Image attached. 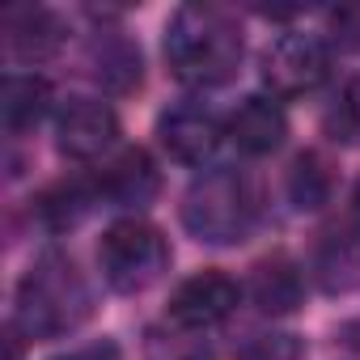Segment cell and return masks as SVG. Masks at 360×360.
<instances>
[{"instance_id": "2", "label": "cell", "mask_w": 360, "mask_h": 360, "mask_svg": "<svg viewBox=\"0 0 360 360\" xmlns=\"http://www.w3.org/2000/svg\"><path fill=\"white\" fill-rule=\"evenodd\" d=\"M94 314L85 276L64 255H43L18 284V330L30 339L72 335Z\"/></svg>"}, {"instance_id": "10", "label": "cell", "mask_w": 360, "mask_h": 360, "mask_svg": "<svg viewBox=\"0 0 360 360\" xmlns=\"http://www.w3.org/2000/svg\"><path fill=\"white\" fill-rule=\"evenodd\" d=\"M246 292H250V301H255L263 314L280 318V314H292V309L301 305L305 280H301V267H297L288 255H271V259H259V263L250 267Z\"/></svg>"}, {"instance_id": "1", "label": "cell", "mask_w": 360, "mask_h": 360, "mask_svg": "<svg viewBox=\"0 0 360 360\" xmlns=\"http://www.w3.org/2000/svg\"><path fill=\"white\" fill-rule=\"evenodd\" d=\"M246 56L242 26L217 5H183L165 26L169 72L191 89H217L238 77Z\"/></svg>"}, {"instance_id": "13", "label": "cell", "mask_w": 360, "mask_h": 360, "mask_svg": "<svg viewBox=\"0 0 360 360\" xmlns=\"http://www.w3.org/2000/svg\"><path fill=\"white\" fill-rule=\"evenodd\" d=\"M51 106V89L43 77H9L5 81V94H0V119H5V131L9 136H22L30 131Z\"/></svg>"}, {"instance_id": "7", "label": "cell", "mask_w": 360, "mask_h": 360, "mask_svg": "<svg viewBox=\"0 0 360 360\" xmlns=\"http://www.w3.org/2000/svg\"><path fill=\"white\" fill-rule=\"evenodd\" d=\"M56 136H60V153H68L72 161H94L115 144L119 119L98 98H72L56 119Z\"/></svg>"}, {"instance_id": "3", "label": "cell", "mask_w": 360, "mask_h": 360, "mask_svg": "<svg viewBox=\"0 0 360 360\" xmlns=\"http://www.w3.org/2000/svg\"><path fill=\"white\" fill-rule=\"evenodd\" d=\"M255 217H259L255 187L238 169H208L183 195V225L208 246L242 242L250 233Z\"/></svg>"}, {"instance_id": "17", "label": "cell", "mask_w": 360, "mask_h": 360, "mask_svg": "<svg viewBox=\"0 0 360 360\" xmlns=\"http://www.w3.org/2000/svg\"><path fill=\"white\" fill-rule=\"evenodd\" d=\"M174 326H178V322H174ZM144 360H212V347H208L191 326L148 330V339H144Z\"/></svg>"}, {"instance_id": "14", "label": "cell", "mask_w": 360, "mask_h": 360, "mask_svg": "<svg viewBox=\"0 0 360 360\" xmlns=\"http://www.w3.org/2000/svg\"><path fill=\"white\" fill-rule=\"evenodd\" d=\"M94 77L110 94H127L140 85V51L123 34H106L94 43Z\"/></svg>"}, {"instance_id": "8", "label": "cell", "mask_w": 360, "mask_h": 360, "mask_svg": "<svg viewBox=\"0 0 360 360\" xmlns=\"http://www.w3.org/2000/svg\"><path fill=\"white\" fill-rule=\"evenodd\" d=\"M157 136H161V144H165V153H169L174 161H183V165H204V161L221 148L225 127H221V119H217L212 110L187 102V106H174V110L161 115Z\"/></svg>"}, {"instance_id": "16", "label": "cell", "mask_w": 360, "mask_h": 360, "mask_svg": "<svg viewBox=\"0 0 360 360\" xmlns=\"http://www.w3.org/2000/svg\"><path fill=\"white\" fill-rule=\"evenodd\" d=\"M330 165L318 157V153H301L297 161H292V169H288V195H292V204L301 208V212H309V208H322L326 200H330Z\"/></svg>"}, {"instance_id": "4", "label": "cell", "mask_w": 360, "mask_h": 360, "mask_svg": "<svg viewBox=\"0 0 360 360\" xmlns=\"http://www.w3.org/2000/svg\"><path fill=\"white\" fill-rule=\"evenodd\" d=\"M98 267H102V280L115 288V292H144L153 288L165 267H169V242L157 225L148 221H115L102 242H98Z\"/></svg>"}, {"instance_id": "23", "label": "cell", "mask_w": 360, "mask_h": 360, "mask_svg": "<svg viewBox=\"0 0 360 360\" xmlns=\"http://www.w3.org/2000/svg\"><path fill=\"white\" fill-rule=\"evenodd\" d=\"M352 212H356V221H360V183H356V191H352Z\"/></svg>"}, {"instance_id": "9", "label": "cell", "mask_w": 360, "mask_h": 360, "mask_svg": "<svg viewBox=\"0 0 360 360\" xmlns=\"http://www.w3.org/2000/svg\"><path fill=\"white\" fill-rule=\"evenodd\" d=\"M284 136H288V119H284L280 102H271V98H263V94L246 98V102L229 115V140H233L242 153H250V157L276 153V148L284 144Z\"/></svg>"}, {"instance_id": "21", "label": "cell", "mask_w": 360, "mask_h": 360, "mask_svg": "<svg viewBox=\"0 0 360 360\" xmlns=\"http://www.w3.org/2000/svg\"><path fill=\"white\" fill-rule=\"evenodd\" d=\"M330 30L339 34L343 47H360V5L335 9V13H330Z\"/></svg>"}, {"instance_id": "20", "label": "cell", "mask_w": 360, "mask_h": 360, "mask_svg": "<svg viewBox=\"0 0 360 360\" xmlns=\"http://www.w3.org/2000/svg\"><path fill=\"white\" fill-rule=\"evenodd\" d=\"M301 347L292 335H259L250 347H246V360H297Z\"/></svg>"}, {"instance_id": "6", "label": "cell", "mask_w": 360, "mask_h": 360, "mask_svg": "<svg viewBox=\"0 0 360 360\" xmlns=\"http://www.w3.org/2000/svg\"><path fill=\"white\" fill-rule=\"evenodd\" d=\"M238 284L225 276V271H200L191 280H183L169 297V318L178 326H191V330H204V326H217L225 322L233 309H238Z\"/></svg>"}, {"instance_id": "18", "label": "cell", "mask_w": 360, "mask_h": 360, "mask_svg": "<svg viewBox=\"0 0 360 360\" xmlns=\"http://www.w3.org/2000/svg\"><path fill=\"white\" fill-rule=\"evenodd\" d=\"M89 191L81 187V183H60V187H51L43 200H39V217L51 225V229H68V225H77L85 212H89Z\"/></svg>"}, {"instance_id": "15", "label": "cell", "mask_w": 360, "mask_h": 360, "mask_svg": "<svg viewBox=\"0 0 360 360\" xmlns=\"http://www.w3.org/2000/svg\"><path fill=\"white\" fill-rule=\"evenodd\" d=\"M318 280L330 292H347L360 284V238L352 233H330L318 246Z\"/></svg>"}, {"instance_id": "19", "label": "cell", "mask_w": 360, "mask_h": 360, "mask_svg": "<svg viewBox=\"0 0 360 360\" xmlns=\"http://www.w3.org/2000/svg\"><path fill=\"white\" fill-rule=\"evenodd\" d=\"M326 136L339 144H360V81H347L326 110Z\"/></svg>"}, {"instance_id": "11", "label": "cell", "mask_w": 360, "mask_h": 360, "mask_svg": "<svg viewBox=\"0 0 360 360\" xmlns=\"http://www.w3.org/2000/svg\"><path fill=\"white\" fill-rule=\"evenodd\" d=\"M5 43H9V51H13L18 60H26V64L47 60V56H56L60 43H64V22H60L51 9H34V5L9 9V18H5Z\"/></svg>"}, {"instance_id": "5", "label": "cell", "mask_w": 360, "mask_h": 360, "mask_svg": "<svg viewBox=\"0 0 360 360\" xmlns=\"http://www.w3.org/2000/svg\"><path fill=\"white\" fill-rule=\"evenodd\" d=\"M330 77V51L318 34H284L263 56V81L276 98L314 94Z\"/></svg>"}, {"instance_id": "12", "label": "cell", "mask_w": 360, "mask_h": 360, "mask_svg": "<svg viewBox=\"0 0 360 360\" xmlns=\"http://www.w3.org/2000/svg\"><path fill=\"white\" fill-rule=\"evenodd\" d=\"M157 191H161V174H157V165H153V157L144 148L119 153L106 165V174H102V195L115 200V204H123V208H140Z\"/></svg>"}, {"instance_id": "22", "label": "cell", "mask_w": 360, "mask_h": 360, "mask_svg": "<svg viewBox=\"0 0 360 360\" xmlns=\"http://www.w3.org/2000/svg\"><path fill=\"white\" fill-rule=\"evenodd\" d=\"M64 360H119V352H115L110 343H102V347H85V352H72V356H64Z\"/></svg>"}]
</instances>
